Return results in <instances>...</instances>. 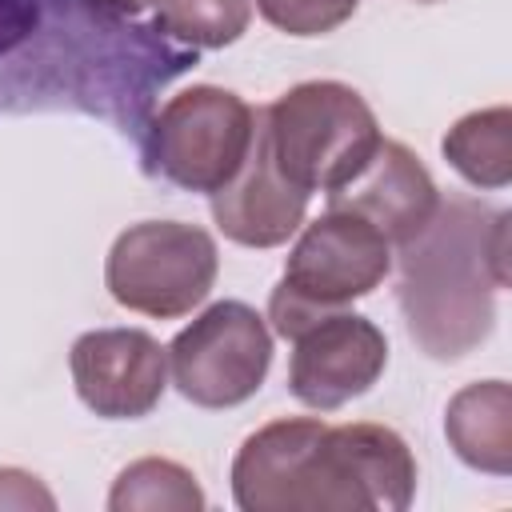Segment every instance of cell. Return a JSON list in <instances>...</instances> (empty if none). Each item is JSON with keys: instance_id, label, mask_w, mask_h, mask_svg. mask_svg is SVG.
Segmentation results:
<instances>
[{"instance_id": "obj_1", "label": "cell", "mask_w": 512, "mask_h": 512, "mask_svg": "<svg viewBox=\"0 0 512 512\" xmlns=\"http://www.w3.org/2000/svg\"><path fill=\"white\" fill-rule=\"evenodd\" d=\"M416 492L408 440L372 420L280 416L232 456L240 512H404Z\"/></svg>"}, {"instance_id": "obj_2", "label": "cell", "mask_w": 512, "mask_h": 512, "mask_svg": "<svg viewBox=\"0 0 512 512\" xmlns=\"http://www.w3.org/2000/svg\"><path fill=\"white\" fill-rule=\"evenodd\" d=\"M508 220V212L452 196L400 244V312L428 356L460 360L488 340L492 296L508 284Z\"/></svg>"}, {"instance_id": "obj_3", "label": "cell", "mask_w": 512, "mask_h": 512, "mask_svg": "<svg viewBox=\"0 0 512 512\" xmlns=\"http://www.w3.org/2000/svg\"><path fill=\"white\" fill-rule=\"evenodd\" d=\"M260 116L280 176L308 196L348 184L384 140L368 100L340 80L292 84Z\"/></svg>"}, {"instance_id": "obj_4", "label": "cell", "mask_w": 512, "mask_h": 512, "mask_svg": "<svg viewBox=\"0 0 512 512\" xmlns=\"http://www.w3.org/2000/svg\"><path fill=\"white\" fill-rule=\"evenodd\" d=\"M392 272V244L360 216L328 208L324 216L300 224L288 248L284 276L268 296L272 332L292 340L304 324L344 312L352 300L376 292Z\"/></svg>"}, {"instance_id": "obj_5", "label": "cell", "mask_w": 512, "mask_h": 512, "mask_svg": "<svg viewBox=\"0 0 512 512\" xmlns=\"http://www.w3.org/2000/svg\"><path fill=\"white\" fill-rule=\"evenodd\" d=\"M216 240L180 220H140L124 228L104 260L108 296L152 320H180L200 308L216 284Z\"/></svg>"}, {"instance_id": "obj_6", "label": "cell", "mask_w": 512, "mask_h": 512, "mask_svg": "<svg viewBox=\"0 0 512 512\" xmlns=\"http://www.w3.org/2000/svg\"><path fill=\"white\" fill-rule=\"evenodd\" d=\"M256 132V108L220 84H192L156 112L152 160L184 192H220L244 164Z\"/></svg>"}, {"instance_id": "obj_7", "label": "cell", "mask_w": 512, "mask_h": 512, "mask_svg": "<svg viewBox=\"0 0 512 512\" xmlns=\"http://www.w3.org/2000/svg\"><path fill=\"white\" fill-rule=\"evenodd\" d=\"M272 368L268 320L244 300L208 304L168 344V376L196 408H236L252 400Z\"/></svg>"}, {"instance_id": "obj_8", "label": "cell", "mask_w": 512, "mask_h": 512, "mask_svg": "<svg viewBox=\"0 0 512 512\" xmlns=\"http://www.w3.org/2000/svg\"><path fill=\"white\" fill-rule=\"evenodd\" d=\"M388 368L384 332L360 312H328L292 336L288 392L312 412H336L364 396Z\"/></svg>"}, {"instance_id": "obj_9", "label": "cell", "mask_w": 512, "mask_h": 512, "mask_svg": "<svg viewBox=\"0 0 512 512\" xmlns=\"http://www.w3.org/2000/svg\"><path fill=\"white\" fill-rule=\"evenodd\" d=\"M76 396L104 420L148 416L168 388V348L144 328H92L68 352Z\"/></svg>"}, {"instance_id": "obj_10", "label": "cell", "mask_w": 512, "mask_h": 512, "mask_svg": "<svg viewBox=\"0 0 512 512\" xmlns=\"http://www.w3.org/2000/svg\"><path fill=\"white\" fill-rule=\"evenodd\" d=\"M440 192L420 156L400 140H380L364 168L328 192V208H344L368 220L392 248L408 244L436 212Z\"/></svg>"}, {"instance_id": "obj_11", "label": "cell", "mask_w": 512, "mask_h": 512, "mask_svg": "<svg viewBox=\"0 0 512 512\" xmlns=\"http://www.w3.org/2000/svg\"><path fill=\"white\" fill-rule=\"evenodd\" d=\"M304 216H308V192L292 188L280 176L264 136V116L256 108L252 148L236 168V176L220 192H212V220L240 248H280L300 232Z\"/></svg>"}, {"instance_id": "obj_12", "label": "cell", "mask_w": 512, "mask_h": 512, "mask_svg": "<svg viewBox=\"0 0 512 512\" xmlns=\"http://www.w3.org/2000/svg\"><path fill=\"white\" fill-rule=\"evenodd\" d=\"M444 436L452 452L488 476L512 472V388L504 380L464 384L444 408Z\"/></svg>"}, {"instance_id": "obj_13", "label": "cell", "mask_w": 512, "mask_h": 512, "mask_svg": "<svg viewBox=\"0 0 512 512\" xmlns=\"http://www.w3.org/2000/svg\"><path fill=\"white\" fill-rule=\"evenodd\" d=\"M444 160L472 184V188H508L512 180V108L492 104L460 116L444 140Z\"/></svg>"}, {"instance_id": "obj_14", "label": "cell", "mask_w": 512, "mask_h": 512, "mask_svg": "<svg viewBox=\"0 0 512 512\" xmlns=\"http://www.w3.org/2000/svg\"><path fill=\"white\" fill-rule=\"evenodd\" d=\"M112 512H200L204 508V488L196 476L164 456H144L120 468L108 492Z\"/></svg>"}, {"instance_id": "obj_15", "label": "cell", "mask_w": 512, "mask_h": 512, "mask_svg": "<svg viewBox=\"0 0 512 512\" xmlns=\"http://www.w3.org/2000/svg\"><path fill=\"white\" fill-rule=\"evenodd\" d=\"M156 28L192 48H228L248 32L252 0H152Z\"/></svg>"}, {"instance_id": "obj_16", "label": "cell", "mask_w": 512, "mask_h": 512, "mask_svg": "<svg viewBox=\"0 0 512 512\" xmlns=\"http://www.w3.org/2000/svg\"><path fill=\"white\" fill-rule=\"evenodd\" d=\"M252 4L264 16V24L300 40L336 32L360 8V0H252Z\"/></svg>"}, {"instance_id": "obj_17", "label": "cell", "mask_w": 512, "mask_h": 512, "mask_svg": "<svg viewBox=\"0 0 512 512\" xmlns=\"http://www.w3.org/2000/svg\"><path fill=\"white\" fill-rule=\"evenodd\" d=\"M0 508H56V496L40 484V476L24 468H0Z\"/></svg>"}, {"instance_id": "obj_18", "label": "cell", "mask_w": 512, "mask_h": 512, "mask_svg": "<svg viewBox=\"0 0 512 512\" xmlns=\"http://www.w3.org/2000/svg\"><path fill=\"white\" fill-rule=\"evenodd\" d=\"M84 4H92L104 16H140L144 8H152V0H84Z\"/></svg>"}, {"instance_id": "obj_19", "label": "cell", "mask_w": 512, "mask_h": 512, "mask_svg": "<svg viewBox=\"0 0 512 512\" xmlns=\"http://www.w3.org/2000/svg\"><path fill=\"white\" fill-rule=\"evenodd\" d=\"M420 4H436V0H420Z\"/></svg>"}]
</instances>
